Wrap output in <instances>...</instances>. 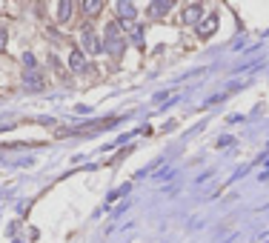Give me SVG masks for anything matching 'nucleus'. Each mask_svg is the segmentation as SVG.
Here are the masks:
<instances>
[{"label": "nucleus", "mask_w": 269, "mask_h": 243, "mask_svg": "<svg viewBox=\"0 0 269 243\" xmlns=\"http://www.w3.org/2000/svg\"><path fill=\"white\" fill-rule=\"evenodd\" d=\"M103 49H106L112 58H120V55H123V40H120V34H118V23H109V26H106Z\"/></svg>", "instance_id": "f257e3e1"}, {"label": "nucleus", "mask_w": 269, "mask_h": 243, "mask_svg": "<svg viewBox=\"0 0 269 243\" xmlns=\"http://www.w3.org/2000/svg\"><path fill=\"white\" fill-rule=\"evenodd\" d=\"M80 46H83V49H80L83 55H97V52L103 49V46H100V40H97V34H95L92 29L80 31Z\"/></svg>", "instance_id": "f03ea898"}, {"label": "nucleus", "mask_w": 269, "mask_h": 243, "mask_svg": "<svg viewBox=\"0 0 269 243\" xmlns=\"http://www.w3.org/2000/svg\"><path fill=\"white\" fill-rule=\"evenodd\" d=\"M69 69L78 72V75L86 72V55H83L80 49H72V52H69Z\"/></svg>", "instance_id": "7ed1b4c3"}, {"label": "nucleus", "mask_w": 269, "mask_h": 243, "mask_svg": "<svg viewBox=\"0 0 269 243\" xmlns=\"http://www.w3.org/2000/svg\"><path fill=\"white\" fill-rule=\"evenodd\" d=\"M218 31V15H206V20L198 23V37H212Z\"/></svg>", "instance_id": "20e7f679"}, {"label": "nucleus", "mask_w": 269, "mask_h": 243, "mask_svg": "<svg viewBox=\"0 0 269 243\" xmlns=\"http://www.w3.org/2000/svg\"><path fill=\"white\" fill-rule=\"evenodd\" d=\"M201 17H204V6H201V3H192V6H186V9H183V23H189V26H192V23H198Z\"/></svg>", "instance_id": "39448f33"}, {"label": "nucleus", "mask_w": 269, "mask_h": 243, "mask_svg": "<svg viewBox=\"0 0 269 243\" xmlns=\"http://www.w3.org/2000/svg\"><path fill=\"white\" fill-rule=\"evenodd\" d=\"M175 9V3H169V0H160V3H152L149 6V12L158 17V15H166V12H172Z\"/></svg>", "instance_id": "423d86ee"}, {"label": "nucleus", "mask_w": 269, "mask_h": 243, "mask_svg": "<svg viewBox=\"0 0 269 243\" xmlns=\"http://www.w3.org/2000/svg\"><path fill=\"white\" fill-rule=\"evenodd\" d=\"M118 12H120V20H135V15H138V9L132 3H118Z\"/></svg>", "instance_id": "0eeeda50"}, {"label": "nucleus", "mask_w": 269, "mask_h": 243, "mask_svg": "<svg viewBox=\"0 0 269 243\" xmlns=\"http://www.w3.org/2000/svg\"><path fill=\"white\" fill-rule=\"evenodd\" d=\"M72 12H75V3H69V0H66V3H58V20L66 23V20L72 17Z\"/></svg>", "instance_id": "6e6552de"}, {"label": "nucleus", "mask_w": 269, "mask_h": 243, "mask_svg": "<svg viewBox=\"0 0 269 243\" xmlns=\"http://www.w3.org/2000/svg\"><path fill=\"white\" fill-rule=\"evenodd\" d=\"M80 9H83V12H86V15H97V12H100V9H103V3H100V0H86V3H83V6H80Z\"/></svg>", "instance_id": "1a4fd4ad"}, {"label": "nucleus", "mask_w": 269, "mask_h": 243, "mask_svg": "<svg viewBox=\"0 0 269 243\" xmlns=\"http://www.w3.org/2000/svg\"><path fill=\"white\" fill-rule=\"evenodd\" d=\"M23 83H26V89H40V86H43V83H40V77H37V75H26V77H23Z\"/></svg>", "instance_id": "9d476101"}, {"label": "nucleus", "mask_w": 269, "mask_h": 243, "mask_svg": "<svg viewBox=\"0 0 269 243\" xmlns=\"http://www.w3.org/2000/svg\"><path fill=\"white\" fill-rule=\"evenodd\" d=\"M23 66H26V69H34V66H37V58H34V55H32V52H26V55H23Z\"/></svg>", "instance_id": "9b49d317"}, {"label": "nucleus", "mask_w": 269, "mask_h": 243, "mask_svg": "<svg viewBox=\"0 0 269 243\" xmlns=\"http://www.w3.org/2000/svg\"><path fill=\"white\" fill-rule=\"evenodd\" d=\"M6 49V31H0V52Z\"/></svg>", "instance_id": "f8f14e48"}]
</instances>
